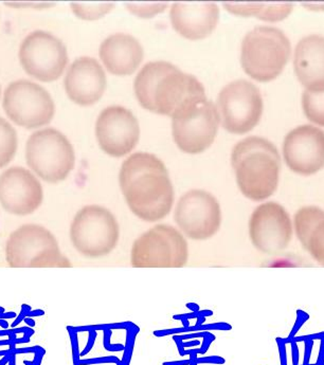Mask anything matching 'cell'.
Returning <instances> with one entry per match:
<instances>
[{
	"instance_id": "1",
	"label": "cell",
	"mask_w": 324,
	"mask_h": 365,
	"mask_svg": "<svg viewBox=\"0 0 324 365\" xmlns=\"http://www.w3.org/2000/svg\"><path fill=\"white\" fill-rule=\"evenodd\" d=\"M119 183L128 207L140 220L159 222L172 211L174 187L156 155L137 152L128 156L120 168Z\"/></svg>"
},
{
	"instance_id": "2",
	"label": "cell",
	"mask_w": 324,
	"mask_h": 365,
	"mask_svg": "<svg viewBox=\"0 0 324 365\" xmlns=\"http://www.w3.org/2000/svg\"><path fill=\"white\" fill-rule=\"evenodd\" d=\"M133 89L143 108L172 119L207 101L205 87L194 76L166 61L146 63L133 81Z\"/></svg>"
},
{
	"instance_id": "3",
	"label": "cell",
	"mask_w": 324,
	"mask_h": 365,
	"mask_svg": "<svg viewBox=\"0 0 324 365\" xmlns=\"http://www.w3.org/2000/svg\"><path fill=\"white\" fill-rule=\"evenodd\" d=\"M231 165L241 193L253 201H264L279 187L281 156L266 138L249 135L232 148Z\"/></svg>"
},
{
	"instance_id": "4",
	"label": "cell",
	"mask_w": 324,
	"mask_h": 365,
	"mask_svg": "<svg viewBox=\"0 0 324 365\" xmlns=\"http://www.w3.org/2000/svg\"><path fill=\"white\" fill-rule=\"evenodd\" d=\"M292 56V43L281 29L257 26L245 35L241 46V64L253 80L269 82L283 71Z\"/></svg>"
},
{
	"instance_id": "5",
	"label": "cell",
	"mask_w": 324,
	"mask_h": 365,
	"mask_svg": "<svg viewBox=\"0 0 324 365\" xmlns=\"http://www.w3.org/2000/svg\"><path fill=\"white\" fill-rule=\"evenodd\" d=\"M6 262L11 268H68L71 262L61 251L56 236L45 227L27 224L9 236Z\"/></svg>"
},
{
	"instance_id": "6",
	"label": "cell",
	"mask_w": 324,
	"mask_h": 365,
	"mask_svg": "<svg viewBox=\"0 0 324 365\" xmlns=\"http://www.w3.org/2000/svg\"><path fill=\"white\" fill-rule=\"evenodd\" d=\"M69 235L72 246L82 257L102 259L118 246L119 222L107 207L85 205L72 220Z\"/></svg>"
},
{
	"instance_id": "7",
	"label": "cell",
	"mask_w": 324,
	"mask_h": 365,
	"mask_svg": "<svg viewBox=\"0 0 324 365\" xmlns=\"http://www.w3.org/2000/svg\"><path fill=\"white\" fill-rule=\"evenodd\" d=\"M130 257L133 268H183L189 262V244L175 227L155 225L136 238Z\"/></svg>"
},
{
	"instance_id": "8",
	"label": "cell",
	"mask_w": 324,
	"mask_h": 365,
	"mask_svg": "<svg viewBox=\"0 0 324 365\" xmlns=\"http://www.w3.org/2000/svg\"><path fill=\"white\" fill-rule=\"evenodd\" d=\"M26 160L33 173L46 182L59 183L69 176L76 165L74 146L64 133L44 128L30 135Z\"/></svg>"
},
{
	"instance_id": "9",
	"label": "cell",
	"mask_w": 324,
	"mask_h": 365,
	"mask_svg": "<svg viewBox=\"0 0 324 365\" xmlns=\"http://www.w3.org/2000/svg\"><path fill=\"white\" fill-rule=\"evenodd\" d=\"M220 122L229 133H246L259 123L264 101L259 87L240 78L223 87L216 101Z\"/></svg>"
},
{
	"instance_id": "10",
	"label": "cell",
	"mask_w": 324,
	"mask_h": 365,
	"mask_svg": "<svg viewBox=\"0 0 324 365\" xmlns=\"http://www.w3.org/2000/svg\"><path fill=\"white\" fill-rule=\"evenodd\" d=\"M178 230L192 240H207L220 230L222 207L216 196L201 189H192L181 196L174 210Z\"/></svg>"
},
{
	"instance_id": "11",
	"label": "cell",
	"mask_w": 324,
	"mask_h": 365,
	"mask_svg": "<svg viewBox=\"0 0 324 365\" xmlns=\"http://www.w3.org/2000/svg\"><path fill=\"white\" fill-rule=\"evenodd\" d=\"M6 115L17 125L36 128L50 123L56 105L50 93L29 80H19L6 87L2 100Z\"/></svg>"
},
{
	"instance_id": "12",
	"label": "cell",
	"mask_w": 324,
	"mask_h": 365,
	"mask_svg": "<svg viewBox=\"0 0 324 365\" xmlns=\"http://www.w3.org/2000/svg\"><path fill=\"white\" fill-rule=\"evenodd\" d=\"M19 56L25 71L43 82L58 80L68 64L65 43L56 35L41 30L25 37L19 47Z\"/></svg>"
},
{
	"instance_id": "13",
	"label": "cell",
	"mask_w": 324,
	"mask_h": 365,
	"mask_svg": "<svg viewBox=\"0 0 324 365\" xmlns=\"http://www.w3.org/2000/svg\"><path fill=\"white\" fill-rule=\"evenodd\" d=\"M248 233L251 244L258 251L264 255H278L286 250L292 242V217L281 203L266 201L251 213Z\"/></svg>"
},
{
	"instance_id": "14",
	"label": "cell",
	"mask_w": 324,
	"mask_h": 365,
	"mask_svg": "<svg viewBox=\"0 0 324 365\" xmlns=\"http://www.w3.org/2000/svg\"><path fill=\"white\" fill-rule=\"evenodd\" d=\"M96 135L98 145L109 156H126L139 141V122L130 109L113 105L98 115Z\"/></svg>"
},
{
	"instance_id": "15",
	"label": "cell",
	"mask_w": 324,
	"mask_h": 365,
	"mask_svg": "<svg viewBox=\"0 0 324 365\" xmlns=\"http://www.w3.org/2000/svg\"><path fill=\"white\" fill-rule=\"evenodd\" d=\"M286 165L295 174L312 176L324 168V130L313 124L295 126L283 141Z\"/></svg>"
},
{
	"instance_id": "16",
	"label": "cell",
	"mask_w": 324,
	"mask_h": 365,
	"mask_svg": "<svg viewBox=\"0 0 324 365\" xmlns=\"http://www.w3.org/2000/svg\"><path fill=\"white\" fill-rule=\"evenodd\" d=\"M218 125V109L213 102L207 100L188 115L173 119V138L183 152L199 154L213 143Z\"/></svg>"
},
{
	"instance_id": "17",
	"label": "cell",
	"mask_w": 324,
	"mask_h": 365,
	"mask_svg": "<svg viewBox=\"0 0 324 365\" xmlns=\"http://www.w3.org/2000/svg\"><path fill=\"white\" fill-rule=\"evenodd\" d=\"M44 200L41 181L27 168L12 166L0 175V205L8 213L27 216Z\"/></svg>"
},
{
	"instance_id": "18",
	"label": "cell",
	"mask_w": 324,
	"mask_h": 365,
	"mask_svg": "<svg viewBox=\"0 0 324 365\" xmlns=\"http://www.w3.org/2000/svg\"><path fill=\"white\" fill-rule=\"evenodd\" d=\"M64 85L70 100L88 106L95 104L104 95L106 74L96 58L81 56L68 68Z\"/></svg>"
},
{
	"instance_id": "19",
	"label": "cell",
	"mask_w": 324,
	"mask_h": 365,
	"mask_svg": "<svg viewBox=\"0 0 324 365\" xmlns=\"http://www.w3.org/2000/svg\"><path fill=\"white\" fill-rule=\"evenodd\" d=\"M293 69L304 89L324 91V35L308 34L293 50Z\"/></svg>"
},
{
	"instance_id": "20",
	"label": "cell",
	"mask_w": 324,
	"mask_h": 365,
	"mask_svg": "<svg viewBox=\"0 0 324 365\" xmlns=\"http://www.w3.org/2000/svg\"><path fill=\"white\" fill-rule=\"evenodd\" d=\"M173 27L186 38L201 39L216 29L220 19V8L213 2L183 4L175 2L170 10Z\"/></svg>"
},
{
	"instance_id": "21",
	"label": "cell",
	"mask_w": 324,
	"mask_h": 365,
	"mask_svg": "<svg viewBox=\"0 0 324 365\" xmlns=\"http://www.w3.org/2000/svg\"><path fill=\"white\" fill-rule=\"evenodd\" d=\"M98 53L106 69L116 76L133 73L144 56L140 41L128 34L109 35L101 43Z\"/></svg>"
},
{
	"instance_id": "22",
	"label": "cell",
	"mask_w": 324,
	"mask_h": 365,
	"mask_svg": "<svg viewBox=\"0 0 324 365\" xmlns=\"http://www.w3.org/2000/svg\"><path fill=\"white\" fill-rule=\"evenodd\" d=\"M324 220V210L317 205H304L293 216V232L306 250L310 234Z\"/></svg>"
},
{
	"instance_id": "23",
	"label": "cell",
	"mask_w": 324,
	"mask_h": 365,
	"mask_svg": "<svg viewBox=\"0 0 324 365\" xmlns=\"http://www.w3.org/2000/svg\"><path fill=\"white\" fill-rule=\"evenodd\" d=\"M301 105L306 118L315 125L324 128V91H310L304 89Z\"/></svg>"
},
{
	"instance_id": "24",
	"label": "cell",
	"mask_w": 324,
	"mask_h": 365,
	"mask_svg": "<svg viewBox=\"0 0 324 365\" xmlns=\"http://www.w3.org/2000/svg\"><path fill=\"white\" fill-rule=\"evenodd\" d=\"M16 150V130L6 119L0 117V168L12 161Z\"/></svg>"
},
{
	"instance_id": "25",
	"label": "cell",
	"mask_w": 324,
	"mask_h": 365,
	"mask_svg": "<svg viewBox=\"0 0 324 365\" xmlns=\"http://www.w3.org/2000/svg\"><path fill=\"white\" fill-rule=\"evenodd\" d=\"M306 251L316 263L324 267V220L310 234Z\"/></svg>"
},
{
	"instance_id": "26",
	"label": "cell",
	"mask_w": 324,
	"mask_h": 365,
	"mask_svg": "<svg viewBox=\"0 0 324 365\" xmlns=\"http://www.w3.org/2000/svg\"><path fill=\"white\" fill-rule=\"evenodd\" d=\"M115 4H71L72 11L83 19H98L115 8Z\"/></svg>"
},
{
	"instance_id": "27",
	"label": "cell",
	"mask_w": 324,
	"mask_h": 365,
	"mask_svg": "<svg viewBox=\"0 0 324 365\" xmlns=\"http://www.w3.org/2000/svg\"><path fill=\"white\" fill-rule=\"evenodd\" d=\"M293 4H263L258 19L266 21H280L290 16Z\"/></svg>"
},
{
	"instance_id": "28",
	"label": "cell",
	"mask_w": 324,
	"mask_h": 365,
	"mask_svg": "<svg viewBox=\"0 0 324 365\" xmlns=\"http://www.w3.org/2000/svg\"><path fill=\"white\" fill-rule=\"evenodd\" d=\"M126 6L138 16L146 19L162 12L168 6V4H126Z\"/></svg>"
},
{
	"instance_id": "29",
	"label": "cell",
	"mask_w": 324,
	"mask_h": 365,
	"mask_svg": "<svg viewBox=\"0 0 324 365\" xmlns=\"http://www.w3.org/2000/svg\"><path fill=\"white\" fill-rule=\"evenodd\" d=\"M225 8L229 12L233 13L240 16H258L260 11L262 10L263 4H236L229 2L224 4Z\"/></svg>"
},
{
	"instance_id": "30",
	"label": "cell",
	"mask_w": 324,
	"mask_h": 365,
	"mask_svg": "<svg viewBox=\"0 0 324 365\" xmlns=\"http://www.w3.org/2000/svg\"><path fill=\"white\" fill-rule=\"evenodd\" d=\"M302 6L310 11L315 12H323L324 11V2H308V4H302Z\"/></svg>"
},
{
	"instance_id": "31",
	"label": "cell",
	"mask_w": 324,
	"mask_h": 365,
	"mask_svg": "<svg viewBox=\"0 0 324 365\" xmlns=\"http://www.w3.org/2000/svg\"><path fill=\"white\" fill-rule=\"evenodd\" d=\"M10 6H39V8H43V6H52V4H9Z\"/></svg>"
},
{
	"instance_id": "32",
	"label": "cell",
	"mask_w": 324,
	"mask_h": 365,
	"mask_svg": "<svg viewBox=\"0 0 324 365\" xmlns=\"http://www.w3.org/2000/svg\"><path fill=\"white\" fill-rule=\"evenodd\" d=\"M0 93H1V87H0Z\"/></svg>"
}]
</instances>
